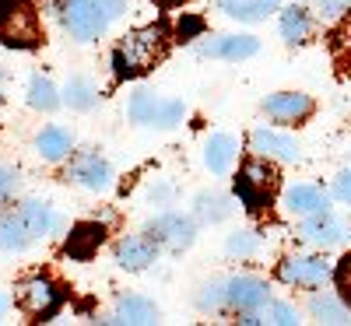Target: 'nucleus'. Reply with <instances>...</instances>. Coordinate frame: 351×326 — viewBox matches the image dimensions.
Instances as JSON below:
<instances>
[{
  "label": "nucleus",
  "instance_id": "11",
  "mask_svg": "<svg viewBox=\"0 0 351 326\" xmlns=\"http://www.w3.org/2000/svg\"><path fill=\"white\" fill-rule=\"evenodd\" d=\"M250 147H253V155H263L271 162H299L302 158L299 140L285 130H274V127H256L250 134Z\"/></svg>",
  "mask_w": 351,
  "mask_h": 326
},
{
  "label": "nucleus",
  "instance_id": "33",
  "mask_svg": "<svg viewBox=\"0 0 351 326\" xmlns=\"http://www.w3.org/2000/svg\"><path fill=\"white\" fill-rule=\"evenodd\" d=\"M148 197H152V203H155V207H162V203H172V197H176V193H172V186H169V183H162V186H152V193H148Z\"/></svg>",
  "mask_w": 351,
  "mask_h": 326
},
{
  "label": "nucleus",
  "instance_id": "2",
  "mask_svg": "<svg viewBox=\"0 0 351 326\" xmlns=\"http://www.w3.org/2000/svg\"><path fill=\"white\" fill-rule=\"evenodd\" d=\"M169 46V32L165 25H141L134 32L123 36V42L112 49V74L116 81H130L137 74H144L148 67H155V60Z\"/></svg>",
  "mask_w": 351,
  "mask_h": 326
},
{
  "label": "nucleus",
  "instance_id": "23",
  "mask_svg": "<svg viewBox=\"0 0 351 326\" xmlns=\"http://www.w3.org/2000/svg\"><path fill=\"white\" fill-rule=\"evenodd\" d=\"M278 28H281V39L288 46H302V42L313 39V18H309L306 8H285Z\"/></svg>",
  "mask_w": 351,
  "mask_h": 326
},
{
  "label": "nucleus",
  "instance_id": "32",
  "mask_svg": "<svg viewBox=\"0 0 351 326\" xmlns=\"http://www.w3.org/2000/svg\"><path fill=\"white\" fill-rule=\"evenodd\" d=\"M334 200H341V203H351V168L348 172H341L337 179H334Z\"/></svg>",
  "mask_w": 351,
  "mask_h": 326
},
{
  "label": "nucleus",
  "instance_id": "27",
  "mask_svg": "<svg viewBox=\"0 0 351 326\" xmlns=\"http://www.w3.org/2000/svg\"><path fill=\"white\" fill-rule=\"evenodd\" d=\"M28 105L39 109V112H49L60 105V92H56V84L43 74H36L32 81H28Z\"/></svg>",
  "mask_w": 351,
  "mask_h": 326
},
{
  "label": "nucleus",
  "instance_id": "19",
  "mask_svg": "<svg viewBox=\"0 0 351 326\" xmlns=\"http://www.w3.org/2000/svg\"><path fill=\"white\" fill-rule=\"evenodd\" d=\"M102 239H106V228L99 221H81V225L71 228V239H67L64 249H67L71 260H92L99 253Z\"/></svg>",
  "mask_w": 351,
  "mask_h": 326
},
{
  "label": "nucleus",
  "instance_id": "20",
  "mask_svg": "<svg viewBox=\"0 0 351 326\" xmlns=\"http://www.w3.org/2000/svg\"><path fill=\"white\" fill-rule=\"evenodd\" d=\"M281 8V0H218V11L228 14V18H236V21H267L274 11Z\"/></svg>",
  "mask_w": 351,
  "mask_h": 326
},
{
  "label": "nucleus",
  "instance_id": "25",
  "mask_svg": "<svg viewBox=\"0 0 351 326\" xmlns=\"http://www.w3.org/2000/svg\"><path fill=\"white\" fill-rule=\"evenodd\" d=\"M28 242H32V239H28V231H25L18 211L0 214V249H4V253H21V249H28Z\"/></svg>",
  "mask_w": 351,
  "mask_h": 326
},
{
  "label": "nucleus",
  "instance_id": "30",
  "mask_svg": "<svg viewBox=\"0 0 351 326\" xmlns=\"http://www.w3.org/2000/svg\"><path fill=\"white\" fill-rule=\"evenodd\" d=\"M344 11H351L344 0H316V14H319V21H341Z\"/></svg>",
  "mask_w": 351,
  "mask_h": 326
},
{
  "label": "nucleus",
  "instance_id": "29",
  "mask_svg": "<svg viewBox=\"0 0 351 326\" xmlns=\"http://www.w3.org/2000/svg\"><path fill=\"white\" fill-rule=\"evenodd\" d=\"M18 190H21V175L14 168H8V165H0V207L11 203L18 197Z\"/></svg>",
  "mask_w": 351,
  "mask_h": 326
},
{
  "label": "nucleus",
  "instance_id": "6",
  "mask_svg": "<svg viewBox=\"0 0 351 326\" xmlns=\"http://www.w3.org/2000/svg\"><path fill=\"white\" fill-rule=\"evenodd\" d=\"M334 277V266L324 256H313V253H291L278 263V281L288 288H302V291H316L324 288Z\"/></svg>",
  "mask_w": 351,
  "mask_h": 326
},
{
  "label": "nucleus",
  "instance_id": "13",
  "mask_svg": "<svg viewBox=\"0 0 351 326\" xmlns=\"http://www.w3.org/2000/svg\"><path fill=\"white\" fill-rule=\"evenodd\" d=\"M116 263L123 266V271H130V274H137V271H148V266L155 263V256H158V242L152 239L148 231L144 235H123L120 242H116Z\"/></svg>",
  "mask_w": 351,
  "mask_h": 326
},
{
  "label": "nucleus",
  "instance_id": "15",
  "mask_svg": "<svg viewBox=\"0 0 351 326\" xmlns=\"http://www.w3.org/2000/svg\"><path fill=\"white\" fill-rule=\"evenodd\" d=\"M281 207L288 214H295V218H309V214H319V211H330V207H327V193L319 186H313V183L288 186L281 193Z\"/></svg>",
  "mask_w": 351,
  "mask_h": 326
},
{
  "label": "nucleus",
  "instance_id": "16",
  "mask_svg": "<svg viewBox=\"0 0 351 326\" xmlns=\"http://www.w3.org/2000/svg\"><path fill=\"white\" fill-rule=\"evenodd\" d=\"M239 155V140L232 134H211L204 140V165H208L211 175H228L232 165H236Z\"/></svg>",
  "mask_w": 351,
  "mask_h": 326
},
{
  "label": "nucleus",
  "instance_id": "9",
  "mask_svg": "<svg viewBox=\"0 0 351 326\" xmlns=\"http://www.w3.org/2000/svg\"><path fill=\"white\" fill-rule=\"evenodd\" d=\"M299 239H302L306 246H316V249H334V246H341V242L351 239V225L341 221V218L330 214V211H319V214L302 218Z\"/></svg>",
  "mask_w": 351,
  "mask_h": 326
},
{
  "label": "nucleus",
  "instance_id": "37",
  "mask_svg": "<svg viewBox=\"0 0 351 326\" xmlns=\"http://www.w3.org/2000/svg\"><path fill=\"white\" fill-rule=\"evenodd\" d=\"M344 4H348V8H351V0H344Z\"/></svg>",
  "mask_w": 351,
  "mask_h": 326
},
{
  "label": "nucleus",
  "instance_id": "1",
  "mask_svg": "<svg viewBox=\"0 0 351 326\" xmlns=\"http://www.w3.org/2000/svg\"><path fill=\"white\" fill-rule=\"evenodd\" d=\"M267 281L256 277V274H236V277H221V281H211L204 284L200 294H197V305L204 312H256L263 302L271 299L267 294Z\"/></svg>",
  "mask_w": 351,
  "mask_h": 326
},
{
  "label": "nucleus",
  "instance_id": "10",
  "mask_svg": "<svg viewBox=\"0 0 351 326\" xmlns=\"http://www.w3.org/2000/svg\"><path fill=\"white\" fill-rule=\"evenodd\" d=\"M67 179L77 183L81 190L92 193H106L112 186V165L99 155V151H77L67 165Z\"/></svg>",
  "mask_w": 351,
  "mask_h": 326
},
{
  "label": "nucleus",
  "instance_id": "18",
  "mask_svg": "<svg viewBox=\"0 0 351 326\" xmlns=\"http://www.w3.org/2000/svg\"><path fill=\"white\" fill-rule=\"evenodd\" d=\"M106 323H130V326H148L158 323V305L144 294H120L116 299V309Z\"/></svg>",
  "mask_w": 351,
  "mask_h": 326
},
{
  "label": "nucleus",
  "instance_id": "26",
  "mask_svg": "<svg viewBox=\"0 0 351 326\" xmlns=\"http://www.w3.org/2000/svg\"><path fill=\"white\" fill-rule=\"evenodd\" d=\"M64 102L71 105V109H92L95 102H99V88L88 81V77H67V84H64Z\"/></svg>",
  "mask_w": 351,
  "mask_h": 326
},
{
  "label": "nucleus",
  "instance_id": "24",
  "mask_svg": "<svg viewBox=\"0 0 351 326\" xmlns=\"http://www.w3.org/2000/svg\"><path fill=\"white\" fill-rule=\"evenodd\" d=\"M193 207H197V218L200 221H225L228 214H232V200L225 197V193H218V190H204V193H197V200H193Z\"/></svg>",
  "mask_w": 351,
  "mask_h": 326
},
{
  "label": "nucleus",
  "instance_id": "36",
  "mask_svg": "<svg viewBox=\"0 0 351 326\" xmlns=\"http://www.w3.org/2000/svg\"><path fill=\"white\" fill-rule=\"evenodd\" d=\"M0 95H4V71H0Z\"/></svg>",
  "mask_w": 351,
  "mask_h": 326
},
{
  "label": "nucleus",
  "instance_id": "5",
  "mask_svg": "<svg viewBox=\"0 0 351 326\" xmlns=\"http://www.w3.org/2000/svg\"><path fill=\"white\" fill-rule=\"evenodd\" d=\"M39 14L25 0H4L0 4V42L8 49H32L39 46Z\"/></svg>",
  "mask_w": 351,
  "mask_h": 326
},
{
  "label": "nucleus",
  "instance_id": "28",
  "mask_svg": "<svg viewBox=\"0 0 351 326\" xmlns=\"http://www.w3.org/2000/svg\"><path fill=\"white\" fill-rule=\"evenodd\" d=\"M260 249V235L256 231H232L228 242H225V253L232 260H253Z\"/></svg>",
  "mask_w": 351,
  "mask_h": 326
},
{
  "label": "nucleus",
  "instance_id": "31",
  "mask_svg": "<svg viewBox=\"0 0 351 326\" xmlns=\"http://www.w3.org/2000/svg\"><path fill=\"white\" fill-rule=\"evenodd\" d=\"M334 281H337V288H341V299L351 305V256H344L341 263H337V271H334Z\"/></svg>",
  "mask_w": 351,
  "mask_h": 326
},
{
  "label": "nucleus",
  "instance_id": "17",
  "mask_svg": "<svg viewBox=\"0 0 351 326\" xmlns=\"http://www.w3.org/2000/svg\"><path fill=\"white\" fill-rule=\"evenodd\" d=\"M18 218H21V225H25V231H28V239H32V242L53 235L56 225H60L56 211H53L49 203H43V200H25V203H18Z\"/></svg>",
  "mask_w": 351,
  "mask_h": 326
},
{
  "label": "nucleus",
  "instance_id": "3",
  "mask_svg": "<svg viewBox=\"0 0 351 326\" xmlns=\"http://www.w3.org/2000/svg\"><path fill=\"white\" fill-rule=\"evenodd\" d=\"M60 21L77 42H95L99 36L109 32L116 18H123L127 0H60L56 4Z\"/></svg>",
  "mask_w": 351,
  "mask_h": 326
},
{
  "label": "nucleus",
  "instance_id": "12",
  "mask_svg": "<svg viewBox=\"0 0 351 326\" xmlns=\"http://www.w3.org/2000/svg\"><path fill=\"white\" fill-rule=\"evenodd\" d=\"M260 53L256 36H215L197 42V56H211V60H250Z\"/></svg>",
  "mask_w": 351,
  "mask_h": 326
},
{
  "label": "nucleus",
  "instance_id": "4",
  "mask_svg": "<svg viewBox=\"0 0 351 326\" xmlns=\"http://www.w3.org/2000/svg\"><path fill=\"white\" fill-rule=\"evenodd\" d=\"M274 193H278V168L271 165V158H263V155L250 158L236 175V197L243 203V211L250 214L267 211L274 203Z\"/></svg>",
  "mask_w": 351,
  "mask_h": 326
},
{
  "label": "nucleus",
  "instance_id": "34",
  "mask_svg": "<svg viewBox=\"0 0 351 326\" xmlns=\"http://www.w3.org/2000/svg\"><path fill=\"white\" fill-rule=\"evenodd\" d=\"M193 32H200V21H197V18L180 21V36H193Z\"/></svg>",
  "mask_w": 351,
  "mask_h": 326
},
{
  "label": "nucleus",
  "instance_id": "21",
  "mask_svg": "<svg viewBox=\"0 0 351 326\" xmlns=\"http://www.w3.org/2000/svg\"><path fill=\"white\" fill-rule=\"evenodd\" d=\"M71 147H74V137H71V130L67 127H60V123H53V127H46L39 137H36V151L43 155V162H64L67 155H71Z\"/></svg>",
  "mask_w": 351,
  "mask_h": 326
},
{
  "label": "nucleus",
  "instance_id": "22",
  "mask_svg": "<svg viewBox=\"0 0 351 326\" xmlns=\"http://www.w3.org/2000/svg\"><path fill=\"white\" fill-rule=\"evenodd\" d=\"M309 316L316 323H330V326H341V323H351V305L341 299V294H313L309 299Z\"/></svg>",
  "mask_w": 351,
  "mask_h": 326
},
{
  "label": "nucleus",
  "instance_id": "7",
  "mask_svg": "<svg viewBox=\"0 0 351 326\" xmlns=\"http://www.w3.org/2000/svg\"><path fill=\"white\" fill-rule=\"evenodd\" d=\"M14 302H18V309L28 312V316L49 319L56 309H60L64 291L56 288V281H49V277L39 274V277H28V281H21V284L14 288Z\"/></svg>",
  "mask_w": 351,
  "mask_h": 326
},
{
  "label": "nucleus",
  "instance_id": "8",
  "mask_svg": "<svg viewBox=\"0 0 351 326\" xmlns=\"http://www.w3.org/2000/svg\"><path fill=\"white\" fill-rule=\"evenodd\" d=\"M148 235L158 242V249H169V253H183L193 246L197 239V221L180 214V211H165L158 214L152 225H148Z\"/></svg>",
  "mask_w": 351,
  "mask_h": 326
},
{
  "label": "nucleus",
  "instance_id": "35",
  "mask_svg": "<svg viewBox=\"0 0 351 326\" xmlns=\"http://www.w3.org/2000/svg\"><path fill=\"white\" fill-rule=\"evenodd\" d=\"M8 309H11V299H8V294H4V291H0V319H4V316H8Z\"/></svg>",
  "mask_w": 351,
  "mask_h": 326
},
{
  "label": "nucleus",
  "instance_id": "14",
  "mask_svg": "<svg viewBox=\"0 0 351 326\" xmlns=\"http://www.w3.org/2000/svg\"><path fill=\"white\" fill-rule=\"evenodd\" d=\"M263 112L274 123H302L313 116V99L306 92H274L263 99Z\"/></svg>",
  "mask_w": 351,
  "mask_h": 326
}]
</instances>
